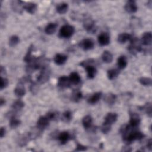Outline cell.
<instances>
[{
    "label": "cell",
    "mask_w": 152,
    "mask_h": 152,
    "mask_svg": "<svg viewBox=\"0 0 152 152\" xmlns=\"http://www.w3.org/2000/svg\"><path fill=\"white\" fill-rule=\"evenodd\" d=\"M144 135L141 132L135 130L134 129H131L122 135L123 140L127 143H131L135 140H141L144 138Z\"/></svg>",
    "instance_id": "1"
},
{
    "label": "cell",
    "mask_w": 152,
    "mask_h": 152,
    "mask_svg": "<svg viewBox=\"0 0 152 152\" xmlns=\"http://www.w3.org/2000/svg\"><path fill=\"white\" fill-rule=\"evenodd\" d=\"M129 41L130 45L128 47V50L131 53L135 55L138 52H141L142 50L140 41L137 37H132Z\"/></svg>",
    "instance_id": "2"
},
{
    "label": "cell",
    "mask_w": 152,
    "mask_h": 152,
    "mask_svg": "<svg viewBox=\"0 0 152 152\" xmlns=\"http://www.w3.org/2000/svg\"><path fill=\"white\" fill-rule=\"evenodd\" d=\"M75 31L74 27L72 26L66 24L62 26L59 30V35L61 37L69 38L72 36Z\"/></svg>",
    "instance_id": "3"
},
{
    "label": "cell",
    "mask_w": 152,
    "mask_h": 152,
    "mask_svg": "<svg viewBox=\"0 0 152 152\" xmlns=\"http://www.w3.org/2000/svg\"><path fill=\"white\" fill-rule=\"evenodd\" d=\"M50 70L47 66L41 69V71L37 78V81L39 84H43L46 83L49 78Z\"/></svg>",
    "instance_id": "4"
},
{
    "label": "cell",
    "mask_w": 152,
    "mask_h": 152,
    "mask_svg": "<svg viewBox=\"0 0 152 152\" xmlns=\"http://www.w3.org/2000/svg\"><path fill=\"white\" fill-rule=\"evenodd\" d=\"M84 27L87 32L94 33L96 31V27L94 21L90 17H86L84 19Z\"/></svg>",
    "instance_id": "5"
},
{
    "label": "cell",
    "mask_w": 152,
    "mask_h": 152,
    "mask_svg": "<svg viewBox=\"0 0 152 152\" xmlns=\"http://www.w3.org/2000/svg\"><path fill=\"white\" fill-rule=\"evenodd\" d=\"M130 119L129 122V125L134 129H135L140 124V116L135 112H129Z\"/></svg>",
    "instance_id": "6"
},
{
    "label": "cell",
    "mask_w": 152,
    "mask_h": 152,
    "mask_svg": "<svg viewBox=\"0 0 152 152\" xmlns=\"http://www.w3.org/2000/svg\"><path fill=\"white\" fill-rule=\"evenodd\" d=\"M78 46L84 50H88L93 48L94 42L91 39H84L78 43Z\"/></svg>",
    "instance_id": "7"
},
{
    "label": "cell",
    "mask_w": 152,
    "mask_h": 152,
    "mask_svg": "<svg viewBox=\"0 0 152 152\" xmlns=\"http://www.w3.org/2000/svg\"><path fill=\"white\" fill-rule=\"evenodd\" d=\"M49 120L45 116H40L37 122L36 127L42 132L49 125Z\"/></svg>",
    "instance_id": "8"
},
{
    "label": "cell",
    "mask_w": 152,
    "mask_h": 152,
    "mask_svg": "<svg viewBox=\"0 0 152 152\" xmlns=\"http://www.w3.org/2000/svg\"><path fill=\"white\" fill-rule=\"evenodd\" d=\"M71 82L69 79V77H67L65 75L61 76L58 78V86L61 88H68L71 86Z\"/></svg>",
    "instance_id": "9"
},
{
    "label": "cell",
    "mask_w": 152,
    "mask_h": 152,
    "mask_svg": "<svg viewBox=\"0 0 152 152\" xmlns=\"http://www.w3.org/2000/svg\"><path fill=\"white\" fill-rule=\"evenodd\" d=\"M125 10L129 13H135L138 10L136 2L133 0L128 1L125 5Z\"/></svg>",
    "instance_id": "10"
},
{
    "label": "cell",
    "mask_w": 152,
    "mask_h": 152,
    "mask_svg": "<svg viewBox=\"0 0 152 152\" xmlns=\"http://www.w3.org/2000/svg\"><path fill=\"white\" fill-rule=\"evenodd\" d=\"M118 119V115L116 113L110 112L108 113L106 116L104 117V124L112 125L113 123H115Z\"/></svg>",
    "instance_id": "11"
},
{
    "label": "cell",
    "mask_w": 152,
    "mask_h": 152,
    "mask_svg": "<svg viewBox=\"0 0 152 152\" xmlns=\"http://www.w3.org/2000/svg\"><path fill=\"white\" fill-rule=\"evenodd\" d=\"M98 42L101 46H106L110 43V38L106 33H102L98 36Z\"/></svg>",
    "instance_id": "12"
},
{
    "label": "cell",
    "mask_w": 152,
    "mask_h": 152,
    "mask_svg": "<svg viewBox=\"0 0 152 152\" xmlns=\"http://www.w3.org/2000/svg\"><path fill=\"white\" fill-rule=\"evenodd\" d=\"M23 9L30 14H34L37 9V5L33 2H24Z\"/></svg>",
    "instance_id": "13"
},
{
    "label": "cell",
    "mask_w": 152,
    "mask_h": 152,
    "mask_svg": "<svg viewBox=\"0 0 152 152\" xmlns=\"http://www.w3.org/2000/svg\"><path fill=\"white\" fill-rule=\"evenodd\" d=\"M58 138L61 144H65L71 139V135L68 131H63L60 132Z\"/></svg>",
    "instance_id": "14"
},
{
    "label": "cell",
    "mask_w": 152,
    "mask_h": 152,
    "mask_svg": "<svg viewBox=\"0 0 152 152\" xmlns=\"http://www.w3.org/2000/svg\"><path fill=\"white\" fill-rule=\"evenodd\" d=\"M152 42V34L150 31L145 32L141 37V43L145 46L151 45Z\"/></svg>",
    "instance_id": "15"
},
{
    "label": "cell",
    "mask_w": 152,
    "mask_h": 152,
    "mask_svg": "<svg viewBox=\"0 0 152 152\" xmlns=\"http://www.w3.org/2000/svg\"><path fill=\"white\" fill-rule=\"evenodd\" d=\"M24 84H22L21 83L18 82V84H17V87L14 89V93L16 95V96L18 97H23V96L25 95L26 91V89L23 86Z\"/></svg>",
    "instance_id": "16"
},
{
    "label": "cell",
    "mask_w": 152,
    "mask_h": 152,
    "mask_svg": "<svg viewBox=\"0 0 152 152\" xmlns=\"http://www.w3.org/2000/svg\"><path fill=\"white\" fill-rule=\"evenodd\" d=\"M104 101L109 105L113 104L116 100V96L112 93H107L104 96Z\"/></svg>",
    "instance_id": "17"
},
{
    "label": "cell",
    "mask_w": 152,
    "mask_h": 152,
    "mask_svg": "<svg viewBox=\"0 0 152 152\" xmlns=\"http://www.w3.org/2000/svg\"><path fill=\"white\" fill-rule=\"evenodd\" d=\"M92 122H93V119L91 116L90 115H86L82 119L83 125L86 130L90 129L91 128Z\"/></svg>",
    "instance_id": "18"
},
{
    "label": "cell",
    "mask_w": 152,
    "mask_h": 152,
    "mask_svg": "<svg viewBox=\"0 0 152 152\" xmlns=\"http://www.w3.org/2000/svg\"><path fill=\"white\" fill-rule=\"evenodd\" d=\"M67 59V56L61 54V53H57L55 57H54V62L56 64L58 65H61L64 64Z\"/></svg>",
    "instance_id": "19"
},
{
    "label": "cell",
    "mask_w": 152,
    "mask_h": 152,
    "mask_svg": "<svg viewBox=\"0 0 152 152\" xmlns=\"http://www.w3.org/2000/svg\"><path fill=\"white\" fill-rule=\"evenodd\" d=\"M83 97V94L79 90H74L71 96V100L75 103L80 102Z\"/></svg>",
    "instance_id": "20"
},
{
    "label": "cell",
    "mask_w": 152,
    "mask_h": 152,
    "mask_svg": "<svg viewBox=\"0 0 152 152\" xmlns=\"http://www.w3.org/2000/svg\"><path fill=\"white\" fill-rule=\"evenodd\" d=\"M85 68L87 71L88 78L90 79L93 78L97 73L96 68L91 65H88L85 66Z\"/></svg>",
    "instance_id": "21"
},
{
    "label": "cell",
    "mask_w": 152,
    "mask_h": 152,
    "mask_svg": "<svg viewBox=\"0 0 152 152\" xmlns=\"http://www.w3.org/2000/svg\"><path fill=\"white\" fill-rule=\"evenodd\" d=\"M102 93L101 92H97L94 93L93 94H92L88 99H87V102L89 104H95L97 102H99V100L100 99L101 97H102Z\"/></svg>",
    "instance_id": "22"
},
{
    "label": "cell",
    "mask_w": 152,
    "mask_h": 152,
    "mask_svg": "<svg viewBox=\"0 0 152 152\" xmlns=\"http://www.w3.org/2000/svg\"><path fill=\"white\" fill-rule=\"evenodd\" d=\"M24 2L21 1H11V7L12 10L16 12H21L20 11L23 9Z\"/></svg>",
    "instance_id": "23"
},
{
    "label": "cell",
    "mask_w": 152,
    "mask_h": 152,
    "mask_svg": "<svg viewBox=\"0 0 152 152\" xmlns=\"http://www.w3.org/2000/svg\"><path fill=\"white\" fill-rule=\"evenodd\" d=\"M33 46L32 45L30 46V47L28 48V51L24 58V61L28 64H30L31 62H32L36 58H34V56H33L31 55V52L33 51Z\"/></svg>",
    "instance_id": "24"
},
{
    "label": "cell",
    "mask_w": 152,
    "mask_h": 152,
    "mask_svg": "<svg viewBox=\"0 0 152 152\" xmlns=\"http://www.w3.org/2000/svg\"><path fill=\"white\" fill-rule=\"evenodd\" d=\"M69 79L71 84H78L81 81V78L80 75L76 72H72L69 76Z\"/></svg>",
    "instance_id": "25"
},
{
    "label": "cell",
    "mask_w": 152,
    "mask_h": 152,
    "mask_svg": "<svg viewBox=\"0 0 152 152\" xmlns=\"http://www.w3.org/2000/svg\"><path fill=\"white\" fill-rule=\"evenodd\" d=\"M57 24L53 23H49L45 28V32L47 34H53L57 28Z\"/></svg>",
    "instance_id": "26"
},
{
    "label": "cell",
    "mask_w": 152,
    "mask_h": 152,
    "mask_svg": "<svg viewBox=\"0 0 152 152\" xmlns=\"http://www.w3.org/2000/svg\"><path fill=\"white\" fill-rule=\"evenodd\" d=\"M132 37V36H131L128 33H121L118 37V42L120 43H124L126 41L130 40Z\"/></svg>",
    "instance_id": "27"
},
{
    "label": "cell",
    "mask_w": 152,
    "mask_h": 152,
    "mask_svg": "<svg viewBox=\"0 0 152 152\" xmlns=\"http://www.w3.org/2000/svg\"><path fill=\"white\" fill-rule=\"evenodd\" d=\"M102 59L105 63H110L113 60L112 54L108 50H104L102 55Z\"/></svg>",
    "instance_id": "28"
},
{
    "label": "cell",
    "mask_w": 152,
    "mask_h": 152,
    "mask_svg": "<svg viewBox=\"0 0 152 152\" xmlns=\"http://www.w3.org/2000/svg\"><path fill=\"white\" fill-rule=\"evenodd\" d=\"M117 65L120 69H123L126 66L127 61L125 56L122 55L118 58L117 61Z\"/></svg>",
    "instance_id": "29"
},
{
    "label": "cell",
    "mask_w": 152,
    "mask_h": 152,
    "mask_svg": "<svg viewBox=\"0 0 152 152\" xmlns=\"http://www.w3.org/2000/svg\"><path fill=\"white\" fill-rule=\"evenodd\" d=\"M140 110H143L149 117H151L152 114V106L151 103H147L144 106L140 107Z\"/></svg>",
    "instance_id": "30"
},
{
    "label": "cell",
    "mask_w": 152,
    "mask_h": 152,
    "mask_svg": "<svg viewBox=\"0 0 152 152\" xmlns=\"http://www.w3.org/2000/svg\"><path fill=\"white\" fill-rule=\"evenodd\" d=\"M68 8V5L66 3L63 2V3H61L58 5H57L56 8V10L57 11V12H58L59 14H62L65 13L67 11Z\"/></svg>",
    "instance_id": "31"
},
{
    "label": "cell",
    "mask_w": 152,
    "mask_h": 152,
    "mask_svg": "<svg viewBox=\"0 0 152 152\" xmlns=\"http://www.w3.org/2000/svg\"><path fill=\"white\" fill-rule=\"evenodd\" d=\"M24 106V103L20 99L15 101L12 104V108L15 112L20 110Z\"/></svg>",
    "instance_id": "32"
},
{
    "label": "cell",
    "mask_w": 152,
    "mask_h": 152,
    "mask_svg": "<svg viewBox=\"0 0 152 152\" xmlns=\"http://www.w3.org/2000/svg\"><path fill=\"white\" fill-rule=\"evenodd\" d=\"M72 118V112L69 110H66L62 113V117H61V120L64 122L68 123L71 121Z\"/></svg>",
    "instance_id": "33"
},
{
    "label": "cell",
    "mask_w": 152,
    "mask_h": 152,
    "mask_svg": "<svg viewBox=\"0 0 152 152\" xmlns=\"http://www.w3.org/2000/svg\"><path fill=\"white\" fill-rule=\"evenodd\" d=\"M10 119V125L11 128L15 129L20 125L21 121L15 118V115L11 117Z\"/></svg>",
    "instance_id": "34"
},
{
    "label": "cell",
    "mask_w": 152,
    "mask_h": 152,
    "mask_svg": "<svg viewBox=\"0 0 152 152\" xmlns=\"http://www.w3.org/2000/svg\"><path fill=\"white\" fill-rule=\"evenodd\" d=\"M119 74V71L116 69H109L107 72V75L109 80H113Z\"/></svg>",
    "instance_id": "35"
},
{
    "label": "cell",
    "mask_w": 152,
    "mask_h": 152,
    "mask_svg": "<svg viewBox=\"0 0 152 152\" xmlns=\"http://www.w3.org/2000/svg\"><path fill=\"white\" fill-rule=\"evenodd\" d=\"M139 82L144 86H150L152 84V80L148 77H141L139 79Z\"/></svg>",
    "instance_id": "36"
},
{
    "label": "cell",
    "mask_w": 152,
    "mask_h": 152,
    "mask_svg": "<svg viewBox=\"0 0 152 152\" xmlns=\"http://www.w3.org/2000/svg\"><path fill=\"white\" fill-rule=\"evenodd\" d=\"M20 39L19 37L17 36L13 35L11 37H10L9 40V45L11 47H14L16 46L19 43Z\"/></svg>",
    "instance_id": "37"
},
{
    "label": "cell",
    "mask_w": 152,
    "mask_h": 152,
    "mask_svg": "<svg viewBox=\"0 0 152 152\" xmlns=\"http://www.w3.org/2000/svg\"><path fill=\"white\" fill-rule=\"evenodd\" d=\"M46 117L49 121H52V120H55L58 117V113H56L54 112H49L48 113H46Z\"/></svg>",
    "instance_id": "38"
},
{
    "label": "cell",
    "mask_w": 152,
    "mask_h": 152,
    "mask_svg": "<svg viewBox=\"0 0 152 152\" xmlns=\"http://www.w3.org/2000/svg\"><path fill=\"white\" fill-rule=\"evenodd\" d=\"M101 131L103 133V134H107L108 133L110 129H111V125L103 123L101 128H100Z\"/></svg>",
    "instance_id": "39"
},
{
    "label": "cell",
    "mask_w": 152,
    "mask_h": 152,
    "mask_svg": "<svg viewBox=\"0 0 152 152\" xmlns=\"http://www.w3.org/2000/svg\"><path fill=\"white\" fill-rule=\"evenodd\" d=\"M8 84V80L5 78L1 77V84H0V89L2 90L4 88H5Z\"/></svg>",
    "instance_id": "40"
},
{
    "label": "cell",
    "mask_w": 152,
    "mask_h": 152,
    "mask_svg": "<svg viewBox=\"0 0 152 152\" xmlns=\"http://www.w3.org/2000/svg\"><path fill=\"white\" fill-rule=\"evenodd\" d=\"M87 147L83 145L82 144H80L79 143L77 144V147L75 148V149L74 150V151H86L87 150Z\"/></svg>",
    "instance_id": "41"
},
{
    "label": "cell",
    "mask_w": 152,
    "mask_h": 152,
    "mask_svg": "<svg viewBox=\"0 0 152 152\" xmlns=\"http://www.w3.org/2000/svg\"><path fill=\"white\" fill-rule=\"evenodd\" d=\"M147 147L149 149V150H152V140L151 138H150L147 143Z\"/></svg>",
    "instance_id": "42"
},
{
    "label": "cell",
    "mask_w": 152,
    "mask_h": 152,
    "mask_svg": "<svg viewBox=\"0 0 152 152\" xmlns=\"http://www.w3.org/2000/svg\"><path fill=\"white\" fill-rule=\"evenodd\" d=\"M5 129L4 127H1V130H0V136H1V138H2L5 136Z\"/></svg>",
    "instance_id": "43"
},
{
    "label": "cell",
    "mask_w": 152,
    "mask_h": 152,
    "mask_svg": "<svg viewBox=\"0 0 152 152\" xmlns=\"http://www.w3.org/2000/svg\"><path fill=\"white\" fill-rule=\"evenodd\" d=\"M5 100L4 99H3L2 97H1V99H0V104H1V106H3L4 104H5Z\"/></svg>",
    "instance_id": "44"
},
{
    "label": "cell",
    "mask_w": 152,
    "mask_h": 152,
    "mask_svg": "<svg viewBox=\"0 0 152 152\" xmlns=\"http://www.w3.org/2000/svg\"><path fill=\"white\" fill-rule=\"evenodd\" d=\"M1 71H0V72H1V75H2V74L3 73H4L5 74V68L2 66H1V70H0Z\"/></svg>",
    "instance_id": "45"
},
{
    "label": "cell",
    "mask_w": 152,
    "mask_h": 152,
    "mask_svg": "<svg viewBox=\"0 0 152 152\" xmlns=\"http://www.w3.org/2000/svg\"><path fill=\"white\" fill-rule=\"evenodd\" d=\"M147 4H149L148 5V7L151 9V5H152V1H149L148 2H147Z\"/></svg>",
    "instance_id": "46"
}]
</instances>
